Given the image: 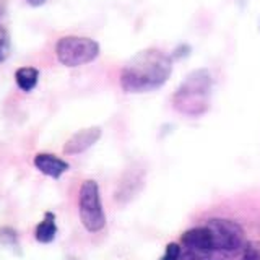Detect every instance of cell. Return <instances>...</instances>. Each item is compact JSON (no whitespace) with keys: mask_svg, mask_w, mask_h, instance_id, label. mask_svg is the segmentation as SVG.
<instances>
[{"mask_svg":"<svg viewBox=\"0 0 260 260\" xmlns=\"http://www.w3.org/2000/svg\"><path fill=\"white\" fill-rule=\"evenodd\" d=\"M173 73V57L156 47L140 51L120 70V86L125 93H150L161 88Z\"/></svg>","mask_w":260,"mask_h":260,"instance_id":"obj_1","label":"cell"},{"mask_svg":"<svg viewBox=\"0 0 260 260\" xmlns=\"http://www.w3.org/2000/svg\"><path fill=\"white\" fill-rule=\"evenodd\" d=\"M213 77L207 69L190 72L173 94V106L187 117H200L210 108Z\"/></svg>","mask_w":260,"mask_h":260,"instance_id":"obj_2","label":"cell"},{"mask_svg":"<svg viewBox=\"0 0 260 260\" xmlns=\"http://www.w3.org/2000/svg\"><path fill=\"white\" fill-rule=\"evenodd\" d=\"M100 51V44L85 36H63L55 44V57L65 67H80L93 62Z\"/></svg>","mask_w":260,"mask_h":260,"instance_id":"obj_3","label":"cell"},{"mask_svg":"<svg viewBox=\"0 0 260 260\" xmlns=\"http://www.w3.org/2000/svg\"><path fill=\"white\" fill-rule=\"evenodd\" d=\"M78 213L81 224L89 233H100L106 226V213L101 202L100 185L93 179H88L80 187Z\"/></svg>","mask_w":260,"mask_h":260,"instance_id":"obj_4","label":"cell"},{"mask_svg":"<svg viewBox=\"0 0 260 260\" xmlns=\"http://www.w3.org/2000/svg\"><path fill=\"white\" fill-rule=\"evenodd\" d=\"M207 226L210 228L213 234L216 250L224 258H230L241 254L246 244V234L239 223L226 218H211L207 221Z\"/></svg>","mask_w":260,"mask_h":260,"instance_id":"obj_5","label":"cell"},{"mask_svg":"<svg viewBox=\"0 0 260 260\" xmlns=\"http://www.w3.org/2000/svg\"><path fill=\"white\" fill-rule=\"evenodd\" d=\"M101 128L100 127H88V128H83L80 130V132L73 134L67 143L63 145V153L65 154H80L86 151L88 148H91V146L100 140L101 138Z\"/></svg>","mask_w":260,"mask_h":260,"instance_id":"obj_6","label":"cell"},{"mask_svg":"<svg viewBox=\"0 0 260 260\" xmlns=\"http://www.w3.org/2000/svg\"><path fill=\"white\" fill-rule=\"evenodd\" d=\"M35 166L39 173L52 179H59L69 171V162L52 153H38L35 156Z\"/></svg>","mask_w":260,"mask_h":260,"instance_id":"obj_7","label":"cell"},{"mask_svg":"<svg viewBox=\"0 0 260 260\" xmlns=\"http://www.w3.org/2000/svg\"><path fill=\"white\" fill-rule=\"evenodd\" d=\"M57 236V224H55V215L47 211L44 219L41 221L35 230V238L41 244H51Z\"/></svg>","mask_w":260,"mask_h":260,"instance_id":"obj_8","label":"cell"},{"mask_svg":"<svg viewBox=\"0 0 260 260\" xmlns=\"http://www.w3.org/2000/svg\"><path fill=\"white\" fill-rule=\"evenodd\" d=\"M15 81L21 91L29 93L36 88L39 81V70L35 67H20L15 72Z\"/></svg>","mask_w":260,"mask_h":260,"instance_id":"obj_9","label":"cell"},{"mask_svg":"<svg viewBox=\"0 0 260 260\" xmlns=\"http://www.w3.org/2000/svg\"><path fill=\"white\" fill-rule=\"evenodd\" d=\"M10 55V35L4 23H0V63L5 62Z\"/></svg>","mask_w":260,"mask_h":260,"instance_id":"obj_10","label":"cell"},{"mask_svg":"<svg viewBox=\"0 0 260 260\" xmlns=\"http://www.w3.org/2000/svg\"><path fill=\"white\" fill-rule=\"evenodd\" d=\"M182 255V249L177 242H169L166 246L165 255H162L159 260H179Z\"/></svg>","mask_w":260,"mask_h":260,"instance_id":"obj_11","label":"cell"},{"mask_svg":"<svg viewBox=\"0 0 260 260\" xmlns=\"http://www.w3.org/2000/svg\"><path fill=\"white\" fill-rule=\"evenodd\" d=\"M242 260H260V250L254 246H246L242 250Z\"/></svg>","mask_w":260,"mask_h":260,"instance_id":"obj_12","label":"cell"},{"mask_svg":"<svg viewBox=\"0 0 260 260\" xmlns=\"http://www.w3.org/2000/svg\"><path fill=\"white\" fill-rule=\"evenodd\" d=\"M0 241L5 242V244H15L16 242L15 231L10 230V228H4V230H0Z\"/></svg>","mask_w":260,"mask_h":260,"instance_id":"obj_13","label":"cell"},{"mask_svg":"<svg viewBox=\"0 0 260 260\" xmlns=\"http://www.w3.org/2000/svg\"><path fill=\"white\" fill-rule=\"evenodd\" d=\"M5 13H7V7H5V2H4V0H0V23H4Z\"/></svg>","mask_w":260,"mask_h":260,"instance_id":"obj_14","label":"cell"},{"mask_svg":"<svg viewBox=\"0 0 260 260\" xmlns=\"http://www.w3.org/2000/svg\"><path fill=\"white\" fill-rule=\"evenodd\" d=\"M28 5L31 7H41V5H44L46 4V0H26Z\"/></svg>","mask_w":260,"mask_h":260,"instance_id":"obj_15","label":"cell"}]
</instances>
